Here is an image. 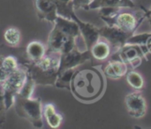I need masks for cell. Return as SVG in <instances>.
<instances>
[{"instance_id":"cell-17","label":"cell","mask_w":151,"mask_h":129,"mask_svg":"<svg viewBox=\"0 0 151 129\" xmlns=\"http://www.w3.org/2000/svg\"><path fill=\"white\" fill-rule=\"evenodd\" d=\"M42 113H43V116H44L48 125L50 126V128H58L60 127L63 118L59 113H58L56 112V109L53 104H46L43 108Z\"/></svg>"},{"instance_id":"cell-6","label":"cell","mask_w":151,"mask_h":129,"mask_svg":"<svg viewBox=\"0 0 151 129\" xmlns=\"http://www.w3.org/2000/svg\"><path fill=\"white\" fill-rule=\"evenodd\" d=\"M108 26H115L125 32L134 34L140 24L145 19L144 12H141L140 15H134L128 12H117L111 17L100 18Z\"/></svg>"},{"instance_id":"cell-24","label":"cell","mask_w":151,"mask_h":129,"mask_svg":"<svg viewBox=\"0 0 151 129\" xmlns=\"http://www.w3.org/2000/svg\"><path fill=\"white\" fill-rule=\"evenodd\" d=\"M8 110L6 109L5 103H4V91L3 88L0 85V129L3 128L5 120H6V112Z\"/></svg>"},{"instance_id":"cell-9","label":"cell","mask_w":151,"mask_h":129,"mask_svg":"<svg viewBox=\"0 0 151 129\" xmlns=\"http://www.w3.org/2000/svg\"><path fill=\"white\" fill-rule=\"evenodd\" d=\"M92 56L88 50L81 52L78 50V48L75 46L70 51L60 54V64H59L58 74L67 69L76 68L77 66L84 64L88 60H90Z\"/></svg>"},{"instance_id":"cell-25","label":"cell","mask_w":151,"mask_h":129,"mask_svg":"<svg viewBox=\"0 0 151 129\" xmlns=\"http://www.w3.org/2000/svg\"><path fill=\"white\" fill-rule=\"evenodd\" d=\"M119 10L120 8H117V7H103V8H100L98 15L100 18H108L119 12Z\"/></svg>"},{"instance_id":"cell-26","label":"cell","mask_w":151,"mask_h":129,"mask_svg":"<svg viewBox=\"0 0 151 129\" xmlns=\"http://www.w3.org/2000/svg\"><path fill=\"white\" fill-rule=\"evenodd\" d=\"M74 10L83 9L86 11L89 10V5L93 0H72Z\"/></svg>"},{"instance_id":"cell-2","label":"cell","mask_w":151,"mask_h":129,"mask_svg":"<svg viewBox=\"0 0 151 129\" xmlns=\"http://www.w3.org/2000/svg\"><path fill=\"white\" fill-rule=\"evenodd\" d=\"M54 27L48 37L47 52L65 53L75 46V38L80 35L78 24L73 19H69L58 15Z\"/></svg>"},{"instance_id":"cell-19","label":"cell","mask_w":151,"mask_h":129,"mask_svg":"<svg viewBox=\"0 0 151 129\" xmlns=\"http://www.w3.org/2000/svg\"><path fill=\"white\" fill-rule=\"evenodd\" d=\"M53 1L57 5L58 15L72 19L71 15L74 12L73 1L72 0H53Z\"/></svg>"},{"instance_id":"cell-21","label":"cell","mask_w":151,"mask_h":129,"mask_svg":"<svg viewBox=\"0 0 151 129\" xmlns=\"http://www.w3.org/2000/svg\"><path fill=\"white\" fill-rule=\"evenodd\" d=\"M4 38L9 46L15 47L19 43L20 41V32L16 27H9L4 31Z\"/></svg>"},{"instance_id":"cell-18","label":"cell","mask_w":151,"mask_h":129,"mask_svg":"<svg viewBox=\"0 0 151 129\" xmlns=\"http://www.w3.org/2000/svg\"><path fill=\"white\" fill-rule=\"evenodd\" d=\"M75 70L74 68L72 69H67L60 74H58V78L56 80L55 86L58 89H66L68 90L71 89V81L73 75L74 74Z\"/></svg>"},{"instance_id":"cell-11","label":"cell","mask_w":151,"mask_h":129,"mask_svg":"<svg viewBox=\"0 0 151 129\" xmlns=\"http://www.w3.org/2000/svg\"><path fill=\"white\" fill-rule=\"evenodd\" d=\"M71 19H73L79 26V29H80V34L82 35L85 45L87 50H90L91 47L101 38L100 35H99V29L98 27H96V26H94L91 23L88 22H84L82 20H81L77 15L75 14V12H73L71 15Z\"/></svg>"},{"instance_id":"cell-13","label":"cell","mask_w":151,"mask_h":129,"mask_svg":"<svg viewBox=\"0 0 151 129\" xmlns=\"http://www.w3.org/2000/svg\"><path fill=\"white\" fill-rule=\"evenodd\" d=\"M128 66L119 59H111L104 69V74L113 80L120 79L128 72Z\"/></svg>"},{"instance_id":"cell-27","label":"cell","mask_w":151,"mask_h":129,"mask_svg":"<svg viewBox=\"0 0 151 129\" xmlns=\"http://www.w3.org/2000/svg\"><path fill=\"white\" fill-rule=\"evenodd\" d=\"M143 12H144V15H145V19H148L149 23H150V30H151V5L149 9H146V8H143L142 6H141Z\"/></svg>"},{"instance_id":"cell-5","label":"cell","mask_w":151,"mask_h":129,"mask_svg":"<svg viewBox=\"0 0 151 129\" xmlns=\"http://www.w3.org/2000/svg\"><path fill=\"white\" fill-rule=\"evenodd\" d=\"M27 71L26 66L24 65L19 66L18 69L9 74L4 82L1 85L3 88L4 98L7 110L13 105L14 97L22 89L27 79Z\"/></svg>"},{"instance_id":"cell-4","label":"cell","mask_w":151,"mask_h":129,"mask_svg":"<svg viewBox=\"0 0 151 129\" xmlns=\"http://www.w3.org/2000/svg\"><path fill=\"white\" fill-rule=\"evenodd\" d=\"M13 105L19 117L28 120L35 128H42L43 113L41 98H27L16 95Z\"/></svg>"},{"instance_id":"cell-20","label":"cell","mask_w":151,"mask_h":129,"mask_svg":"<svg viewBox=\"0 0 151 129\" xmlns=\"http://www.w3.org/2000/svg\"><path fill=\"white\" fill-rule=\"evenodd\" d=\"M127 76V83L134 89L136 90H141L142 89L143 86H144V80L142 78V76L135 72L134 69L130 70L127 72V74H126Z\"/></svg>"},{"instance_id":"cell-23","label":"cell","mask_w":151,"mask_h":129,"mask_svg":"<svg viewBox=\"0 0 151 129\" xmlns=\"http://www.w3.org/2000/svg\"><path fill=\"white\" fill-rule=\"evenodd\" d=\"M19 66V65L18 63V60L13 56H7V57L4 58L3 67L5 70H7L8 72L12 73V72L15 71L16 69H18Z\"/></svg>"},{"instance_id":"cell-12","label":"cell","mask_w":151,"mask_h":129,"mask_svg":"<svg viewBox=\"0 0 151 129\" xmlns=\"http://www.w3.org/2000/svg\"><path fill=\"white\" fill-rule=\"evenodd\" d=\"M35 6L39 19L55 22L58 17V10L53 0H35Z\"/></svg>"},{"instance_id":"cell-16","label":"cell","mask_w":151,"mask_h":129,"mask_svg":"<svg viewBox=\"0 0 151 129\" xmlns=\"http://www.w3.org/2000/svg\"><path fill=\"white\" fill-rule=\"evenodd\" d=\"M46 48L38 41H33L29 43L26 49V54L29 62H37L41 60L46 55Z\"/></svg>"},{"instance_id":"cell-28","label":"cell","mask_w":151,"mask_h":129,"mask_svg":"<svg viewBox=\"0 0 151 129\" xmlns=\"http://www.w3.org/2000/svg\"><path fill=\"white\" fill-rule=\"evenodd\" d=\"M147 49H148V52L151 54V37L149 39V41L147 43Z\"/></svg>"},{"instance_id":"cell-29","label":"cell","mask_w":151,"mask_h":129,"mask_svg":"<svg viewBox=\"0 0 151 129\" xmlns=\"http://www.w3.org/2000/svg\"><path fill=\"white\" fill-rule=\"evenodd\" d=\"M3 59H4V58L3 57H0V68L3 66Z\"/></svg>"},{"instance_id":"cell-7","label":"cell","mask_w":151,"mask_h":129,"mask_svg":"<svg viewBox=\"0 0 151 129\" xmlns=\"http://www.w3.org/2000/svg\"><path fill=\"white\" fill-rule=\"evenodd\" d=\"M111 59H119L127 64L132 69L141 66L143 59L148 61L147 54L144 53L142 47L138 44H125L117 52L113 53Z\"/></svg>"},{"instance_id":"cell-15","label":"cell","mask_w":151,"mask_h":129,"mask_svg":"<svg viewBox=\"0 0 151 129\" xmlns=\"http://www.w3.org/2000/svg\"><path fill=\"white\" fill-rule=\"evenodd\" d=\"M93 58L98 61L107 59L111 53V47L107 41L98 40L89 50Z\"/></svg>"},{"instance_id":"cell-14","label":"cell","mask_w":151,"mask_h":129,"mask_svg":"<svg viewBox=\"0 0 151 129\" xmlns=\"http://www.w3.org/2000/svg\"><path fill=\"white\" fill-rule=\"evenodd\" d=\"M103 7H117V8H135V4L132 0H93L89 5V10L100 9Z\"/></svg>"},{"instance_id":"cell-1","label":"cell","mask_w":151,"mask_h":129,"mask_svg":"<svg viewBox=\"0 0 151 129\" xmlns=\"http://www.w3.org/2000/svg\"><path fill=\"white\" fill-rule=\"evenodd\" d=\"M105 89L104 72L94 66L74 72L70 91L81 102L93 103L103 96Z\"/></svg>"},{"instance_id":"cell-10","label":"cell","mask_w":151,"mask_h":129,"mask_svg":"<svg viewBox=\"0 0 151 129\" xmlns=\"http://www.w3.org/2000/svg\"><path fill=\"white\" fill-rule=\"evenodd\" d=\"M125 104L128 114L134 119H142L147 112V103L139 91L133 92L126 96Z\"/></svg>"},{"instance_id":"cell-3","label":"cell","mask_w":151,"mask_h":129,"mask_svg":"<svg viewBox=\"0 0 151 129\" xmlns=\"http://www.w3.org/2000/svg\"><path fill=\"white\" fill-rule=\"evenodd\" d=\"M60 64V53H46L37 62L25 64L27 73L36 85L55 86Z\"/></svg>"},{"instance_id":"cell-22","label":"cell","mask_w":151,"mask_h":129,"mask_svg":"<svg viewBox=\"0 0 151 129\" xmlns=\"http://www.w3.org/2000/svg\"><path fill=\"white\" fill-rule=\"evenodd\" d=\"M36 84L35 83L34 80L32 79V77L30 76V74L27 73V79H26V81L22 87V89H20V91L17 94L22 97H27V98H30L32 97V95H33V92H34V89H35V86Z\"/></svg>"},{"instance_id":"cell-8","label":"cell","mask_w":151,"mask_h":129,"mask_svg":"<svg viewBox=\"0 0 151 129\" xmlns=\"http://www.w3.org/2000/svg\"><path fill=\"white\" fill-rule=\"evenodd\" d=\"M100 37L104 38L105 41L109 43L111 47L112 53L117 52L121 47L127 44V40L134 34L125 32L124 30L115 27V26H108L98 27Z\"/></svg>"}]
</instances>
